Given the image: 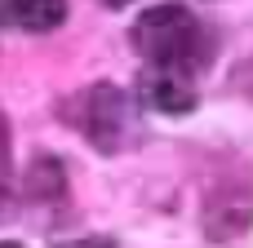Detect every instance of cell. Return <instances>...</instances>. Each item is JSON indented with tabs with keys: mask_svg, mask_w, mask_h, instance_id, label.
Wrapping results in <instances>:
<instances>
[{
	"mask_svg": "<svg viewBox=\"0 0 253 248\" xmlns=\"http://www.w3.org/2000/svg\"><path fill=\"white\" fill-rule=\"evenodd\" d=\"M133 44L151 58V67H169V71H182V75H191L209 53L205 27L182 4H160L151 13H142L138 27H133Z\"/></svg>",
	"mask_w": 253,
	"mask_h": 248,
	"instance_id": "cell-1",
	"label": "cell"
},
{
	"mask_svg": "<svg viewBox=\"0 0 253 248\" xmlns=\"http://www.w3.org/2000/svg\"><path fill=\"white\" fill-rule=\"evenodd\" d=\"M142 98H147L156 111H187V106H196L191 75L169 71V67H151V75L142 80Z\"/></svg>",
	"mask_w": 253,
	"mask_h": 248,
	"instance_id": "cell-2",
	"label": "cell"
},
{
	"mask_svg": "<svg viewBox=\"0 0 253 248\" xmlns=\"http://www.w3.org/2000/svg\"><path fill=\"white\" fill-rule=\"evenodd\" d=\"M0 18L22 31H53L67 18V0H0Z\"/></svg>",
	"mask_w": 253,
	"mask_h": 248,
	"instance_id": "cell-3",
	"label": "cell"
},
{
	"mask_svg": "<svg viewBox=\"0 0 253 248\" xmlns=\"http://www.w3.org/2000/svg\"><path fill=\"white\" fill-rule=\"evenodd\" d=\"M58 248H116L111 240H71V244H58Z\"/></svg>",
	"mask_w": 253,
	"mask_h": 248,
	"instance_id": "cell-4",
	"label": "cell"
},
{
	"mask_svg": "<svg viewBox=\"0 0 253 248\" xmlns=\"http://www.w3.org/2000/svg\"><path fill=\"white\" fill-rule=\"evenodd\" d=\"M4 160H9V138H4V129H0V177H4Z\"/></svg>",
	"mask_w": 253,
	"mask_h": 248,
	"instance_id": "cell-5",
	"label": "cell"
},
{
	"mask_svg": "<svg viewBox=\"0 0 253 248\" xmlns=\"http://www.w3.org/2000/svg\"><path fill=\"white\" fill-rule=\"evenodd\" d=\"M107 4H111V9H120V4H133V0H107Z\"/></svg>",
	"mask_w": 253,
	"mask_h": 248,
	"instance_id": "cell-6",
	"label": "cell"
},
{
	"mask_svg": "<svg viewBox=\"0 0 253 248\" xmlns=\"http://www.w3.org/2000/svg\"><path fill=\"white\" fill-rule=\"evenodd\" d=\"M0 248H22V244H0Z\"/></svg>",
	"mask_w": 253,
	"mask_h": 248,
	"instance_id": "cell-7",
	"label": "cell"
}]
</instances>
